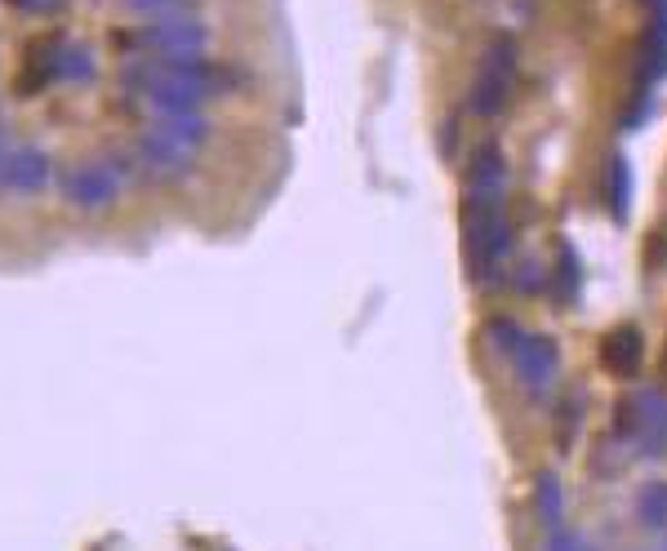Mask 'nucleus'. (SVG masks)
<instances>
[{
    "mask_svg": "<svg viewBox=\"0 0 667 551\" xmlns=\"http://www.w3.org/2000/svg\"><path fill=\"white\" fill-rule=\"evenodd\" d=\"M463 249L472 281L490 285L512 254V227L503 214V196H467L463 204Z\"/></svg>",
    "mask_w": 667,
    "mask_h": 551,
    "instance_id": "obj_1",
    "label": "nucleus"
},
{
    "mask_svg": "<svg viewBox=\"0 0 667 551\" xmlns=\"http://www.w3.org/2000/svg\"><path fill=\"white\" fill-rule=\"evenodd\" d=\"M512 81H516V45L507 36H499L481 67H477V81L472 90H467V112H477V116H499L507 94H512Z\"/></svg>",
    "mask_w": 667,
    "mask_h": 551,
    "instance_id": "obj_2",
    "label": "nucleus"
},
{
    "mask_svg": "<svg viewBox=\"0 0 667 551\" xmlns=\"http://www.w3.org/2000/svg\"><path fill=\"white\" fill-rule=\"evenodd\" d=\"M116 36H120V45H139V49L161 54V58H200L210 45V32L191 14H169V19H156L143 32H116Z\"/></svg>",
    "mask_w": 667,
    "mask_h": 551,
    "instance_id": "obj_3",
    "label": "nucleus"
},
{
    "mask_svg": "<svg viewBox=\"0 0 667 551\" xmlns=\"http://www.w3.org/2000/svg\"><path fill=\"white\" fill-rule=\"evenodd\" d=\"M619 436H632L645 454H658L667 445V400L658 391H632L619 405Z\"/></svg>",
    "mask_w": 667,
    "mask_h": 551,
    "instance_id": "obj_4",
    "label": "nucleus"
},
{
    "mask_svg": "<svg viewBox=\"0 0 667 551\" xmlns=\"http://www.w3.org/2000/svg\"><path fill=\"white\" fill-rule=\"evenodd\" d=\"M120 191V178L107 161H94V165H77L62 174V196L81 204V210H107Z\"/></svg>",
    "mask_w": 667,
    "mask_h": 551,
    "instance_id": "obj_5",
    "label": "nucleus"
},
{
    "mask_svg": "<svg viewBox=\"0 0 667 551\" xmlns=\"http://www.w3.org/2000/svg\"><path fill=\"white\" fill-rule=\"evenodd\" d=\"M54 165L45 156V148H10L0 152V191H14V196H32L49 183Z\"/></svg>",
    "mask_w": 667,
    "mask_h": 551,
    "instance_id": "obj_6",
    "label": "nucleus"
},
{
    "mask_svg": "<svg viewBox=\"0 0 667 551\" xmlns=\"http://www.w3.org/2000/svg\"><path fill=\"white\" fill-rule=\"evenodd\" d=\"M516 356V374L529 391H548V383L557 378V342L543 333H520V342L512 348Z\"/></svg>",
    "mask_w": 667,
    "mask_h": 551,
    "instance_id": "obj_7",
    "label": "nucleus"
},
{
    "mask_svg": "<svg viewBox=\"0 0 667 551\" xmlns=\"http://www.w3.org/2000/svg\"><path fill=\"white\" fill-rule=\"evenodd\" d=\"M133 156H139L152 174H187L191 165H196V156L200 152H191V148H183V143H174L169 133H161V129H148L139 143H133Z\"/></svg>",
    "mask_w": 667,
    "mask_h": 551,
    "instance_id": "obj_8",
    "label": "nucleus"
},
{
    "mask_svg": "<svg viewBox=\"0 0 667 551\" xmlns=\"http://www.w3.org/2000/svg\"><path fill=\"white\" fill-rule=\"evenodd\" d=\"M641 356H645V338L636 325H619L606 342H600V365L615 378H632L641 370Z\"/></svg>",
    "mask_w": 667,
    "mask_h": 551,
    "instance_id": "obj_9",
    "label": "nucleus"
},
{
    "mask_svg": "<svg viewBox=\"0 0 667 551\" xmlns=\"http://www.w3.org/2000/svg\"><path fill=\"white\" fill-rule=\"evenodd\" d=\"M503 152L494 143H481L467 161V196H503Z\"/></svg>",
    "mask_w": 667,
    "mask_h": 551,
    "instance_id": "obj_10",
    "label": "nucleus"
},
{
    "mask_svg": "<svg viewBox=\"0 0 667 551\" xmlns=\"http://www.w3.org/2000/svg\"><path fill=\"white\" fill-rule=\"evenodd\" d=\"M58 81H77V85H90L98 77V62H94V49L85 40H58Z\"/></svg>",
    "mask_w": 667,
    "mask_h": 551,
    "instance_id": "obj_11",
    "label": "nucleus"
},
{
    "mask_svg": "<svg viewBox=\"0 0 667 551\" xmlns=\"http://www.w3.org/2000/svg\"><path fill=\"white\" fill-rule=\"evenodd\" d=\"M628 200H632V169L623 156L610 161V204H615V219H628Z\"/></svg>",
    "mask_w": 667,
    "mask_h": 551,
    "instance_id": "obj_12",
    "label": "nucleus"
},
{
    "mask_svg": "<svg viewBox=\"0 0 667 551\" xmlns=\"http://www.w3.org/2000/svg\"><path fill=\"white\" fill-rule=\"evenodd\" d=\"M557 290H561V298H565V303H574V298H578V254H574V245H570V241H561Z\"/></svg>",
    "mask_w": 667,
    "mask_h": 551,
    "instance_id": "obj_13",
    "label": "nucleus"
},
{
    "mask_svg": "<svg viewBox=\"0 0 667 551\" xmlns=\"http://www.w3.org/2000/svg\"><path fill=\"white\" fill-rule=\"evenodd\" d=\"M539 516H543L548 529L561 525V485H557V476H552V471L539 476Z\"/></svg>",
    "mask_w": 667,
    "mask_h": 551,
    "instance_id": "obj_14",
    "label": "nucleus"
},
{
    "mask_svg": "<svg viewBox=\"0 0 667 551\" xmlns=\"http://www.w3.org/2000/svg\"><path fill=\"white\" fill-rule=\"evenodd\" d=\"M641 520L645 525H667V485H650L641 494Z\"/></svg>",
    "mask_w": 667,
    "mask_h": 551,
    "instance_id": "obj_15",
    "label": "nucleus"
},
{
    "mask_svg": "<svg viewBox=\"0 0 667 551\" xmlns=\"http://www.w3.org/2000/svg\"><path fill=\"white\" fill-rule=\"evenodd\" d=\"M125 10L148 14V19H169V14H187V0H125Z\"/></svg>",
    "mask_w": 667,
    "mask_h": 551,
    "instance_id": "obj_16",
    "label": "nucleus"
},
{
    "mask_svg": "<svg viewBox=\"0 0 667 551\" xmlns=\"http://www.w3.org/2000/svg\"><path fill=\"white\" fill-rule=\"evenodd\" d=\"M490 338H494V348L512 352L516 342H520V329H516V320H507V316H494V320H490Z\"/></svg>",
    "mask_w": 667,
    "mask_h": 551,
    "instance_id": "obj_17",
    "label": "nucleus"
},
{
    "mask_svg": "<svg viewBox=\"0 0 667 551\" xmlns=\"http://www.w3.org/2000/svg\"><path fill=\"white\" fill-rule=\"evenodd\" d=\"M548 551H592V547H587L578 534H565V529L557 525V529H552V538H548Z\"/></svg>",
    "mask_w": 667,
    "mask_h": 551,
    "instance_id": "obj_18",
    "label": "nucleus"
},
{
    "mask_svg": "<svg viewBox=\"0 0 667 551\" xmlns=\"http://www.w3.org/2000/svg\"><path fill=\"white\" fill-rule=\"evenodd\" d=\"M516 285H520V294H534V290H539V271H534V267L525 262L520 276H516Z\"/></svg>",
    "mask_w": 667,
    "mask_h": 551,
    "instance_id": "obj_19",
    "label": "nucleus"
},
{
    "mask_svg": "<svg viewBox=\"0 0 667 551\" xmlns=\"http://www.w3.org/2000/svg\"><path fill=\"white\" fill-rule=\"evenodd\" d=\"M14 10H23V14H36V10H58L54 0H10Z\"/></svg>",
    "mask_w": 667,
    "mask_h": 551,
    "instance_id": "obj_20",
    "label": "nucleus"
},
{
    "mask_svg": "<svg viewBox=\"0 0 667 551\" xmlns=\"http://www.w3.org/2000/svg\"><path fill=\"white\" fill-rule=\"evenodd\" d=\"M0 148H5V125H0Z\"/></svg>",
    "mask_w": 667,
    "mask_h": 551,
    "instance_id": "obj_21",
    "label": "nucleus"
}]
</instances>
